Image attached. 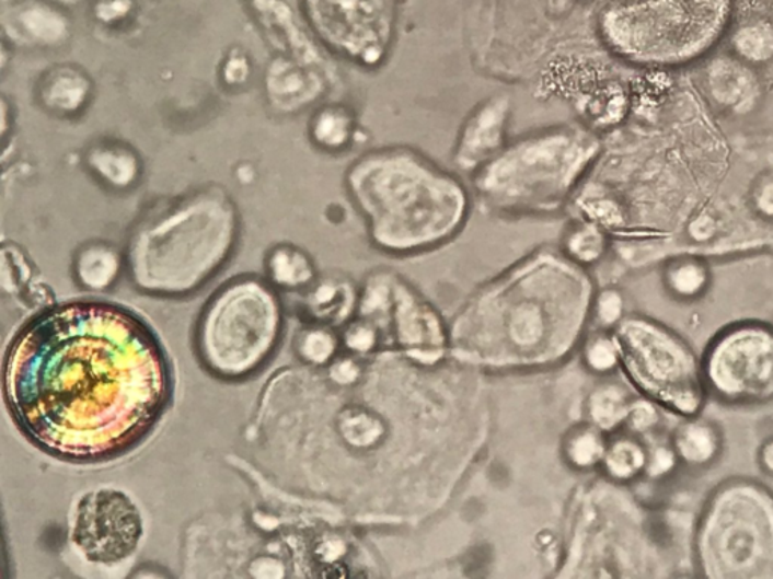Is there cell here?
Masks as SVG:
<instances>
[{"label": "cell", "mask_w": 773, "mask_h": 579, "mask_svg": "<svg viewBox=\"0 0 773 579\" xmlns=\"http://www.w3.org/2000/svg\"><path fill=\"white\" fill-rule=\"evenodd\" d=\"M512 100L493 94L481 100L462 121L453 146L452 161L461 173L473 175L508 146Z\"/></svg>", "instance_id": "obj_11"}, {"label": "cell", "mask_w": 773, "mask_h": 579, "mask_svg": "<svg viewBox=\"0 0 773 579\" xmlns=\"http://www.w3.org/2000/svg\"><path fill=\"white\" fill-rule=\"evenodd\" d=\"M611 246L609 231L591 219H574L562 235V254L577 266L591 267L603 259Z\"/></svg>", "instance_id": "obj_15"}, {"label": "cell", "mask_w": 773, "mask_h": 579, "mask_svg": "<svg viewBox=\"0 0 773 579\" xmlns=\"http://www.w3.org/2000/svg\"><path fill=\"white\" fill-rule=\"evenodd\" d=\"M631 393L620 383H603L589 397L588 409L593 426L612 431L624 426L632 407Z\"/></svg>", "instance_id": "obj_20"}, {"label": "cell", "mask_w": 773, "mask_h": 579, "mask_svg": "<svg viewBox=\"0 0 773 579\" xmlns=\"http://www.w3.org/2000/svg\"><path fill=\"white\" fill-rule=\"evenodd\" d=\"M346 189L370 241L393 255L425 253L452 241L468 225L474 201L460 175L401 143L360 155L346 174Z\"/></svg>", "instance_id": "obj_2"}, {"label": "cell", "mask_w": 773, "mask_h": 579, "mask_svg": "<svg viewBox=\"0 0 773 579\" xmlns=\"http://www.w3.org/2000/svg\"><path fill=\"white\" fill-rule=\"evenodd\" d=\"M142 518L125 493L109 487L83 495L71 522V542L90 563L115 565L137 551Z\"/></svg>", "instance_id": "obj_10"}, {"label": "cell", "mask_w": 773, "mask_h": 579, "mask_svg": "<svg viewBox=\"0 0 773 579\" xmlns=\"http://www.w3.org/2000/svg\"><path fill=\"white\" fill-rule=\"evenodd\" d=\"M345 345L354 351H369L377 345V331L368 322L350 325L345 333Z\"/></svg>", "instance_id": "obj_31"}, {"label": "cell", "mask_w": 773, "mask_h": 579, "mask_svg": "<svg viewBox=\"0 0 773 579\" xmlns=\"http://www.w3.org/2000/svg\"><path fill=\"white\" fill-rule=\"evenodd\" d=\"M62 2H74V0H62Z\"/></svg>", "instance_id": "obj_36"}, {"label": "cell", "mask_w": 773, "mask_h": 579, "mask_svg": "<svg viewBox=\"0 0 773 579\" xmlns=\"http://www.w3.org/2000/svg\"><path fill=\"white\" fill-rule=\"evenodd\" d=\"M671 444L680 463L693 470L707 468L723 454L724 435L716 422L695 415L677 427Z\"/></svg>", "instance_id": "obj_14"}, {"label": "cell", "mask_w": 773, "mask_h": 579, "mask_svg": "<svg viewBox=\"0 0 773 579\" xmlns=\"http://www.w3.org/2000/svg\"><path fill=\"white\" fill-rule=\"evenodd\" d=\"M593 315L601 327H613L624 321L625 301L616 289L601 290L593 297Z\"/></svg>", "instance_id": "obj_28"}, {"label": "cell", "mask_w": 773, "mask_h": 579, "mask_svg": "<svg viewBox=\"0 0 773 579\" xmlns=\"http://www.w3.org/2000/svg\"><path fill=\"white\" fill-rule=\"evenodd\" d=\"M330 374L331 379L338 385H350L360 377L361 369L354 359L342 358L333 361L330 367Z\"/></svg>", "instance_id": "obj_33"}, {"label": "cell", "mask_w": 773, "mask_h": 579, "mask_svg": "<svg viewBox=\"0 0 773 579\" xmlns=\"http://www.w3.org/2000/svg\"><path fill=\"white\" fill-rule=\"evenodd\" d=\"M129 8V0H111V2H103L99 7V15L105 20H113L125 15Z\"/></svg>", "instance_id": "obj_34"}, {"label": "cell", "mask_w": 773, "mask_h": 579, "mask_svg": "<svg viewBox=\"0 0 773 579\" xmlns=\"http://www.w3.org/2000/svg\"><path fill=\"white\" fill-rule=\"evenodd\" d=\"M618 343L625 369L651 401L695 417L704 403L701 362L680 337L644 317L624 319Z\"/></svg>", "instance_id": "obj_7"}, {"label": "cell", "mask_w": 773, "mask_h": 579, "mask_svg": "<svg viewBox=\"0 0 773 579\" xmlns=\"http://www.w3.org/2000/svg\"><path fill=\"white\" fill-rule=\"evenodd\" d=\"M705 577L773 578V497L755 482H724L696 531Z\"/></svg>", "instance_id": "obj_6"}, {"label": "cell", "mask_w": 773, "mask_h": 579, "mask_svg": "<svg viewBox=\"0 0 773 579\" xmlns=\"http://www.w3.org/2000/svg\"><path fill=\"white\" fill-rule=\"evenodd\" d=\"M169 358L138 315L103 302L43 311L15 335L3 367L11 417L32 444L71 462L138 445L169 406Z\"/></svg>", "instance_id": "obj_1"}, {"label": "cell", "mask_w": 773, "mask_h": 579, "mask_svg": "<svg viewBox=\"0 0 773 579\" xmlns=\"http://www.w3.org/2000/svg\"><path fill=\"white\" fill-rule=\"evenodd\" d=\"M269 270L274 281L285 287H302L314 277L312 262L292 247L275 251L269 258Z\"/></svg>", "instance_id": "obj_25"}, {"label": "cell", "mask_w": 773, "mask_h": 579, "mask_svg": "<svg viewBox=\"0 0 773 579\" xmlns=\"http://www.w3.org/2000/svg\"><path fill=\"white\" fill-rule=\"evenodd\" d=\"M233 241V215L227 207L187 206L135 234L129 251L131 278L147 293H193L226 262Z\"/></svg>", "instance_id": "obj_4"}, {"label": "cell", "mask_w": 773, "mask_h": 579, "mask_svg": "<svg viewBox=\"0 0 773 579\" xmlns=\"http://www.w3.org/2000/svg\"><path fill=\"white\" fill-rule=\"evenodd\" d=\"M118 270V254L109 246H86L76 259V275L82 286L90 290H106L113 286Z\"/></svg>", "instance_id": "obj_21"}, {"label": "cell", "mask_w": 773, "mask_h": 579, "mask_svg": "<svg viewBox=\"0 0 773 579\" xmlns=\"http://www.w3.org/2000/svg\"><path fill=\"white\" fill-rule=\"evenodd\" d=\"M759 465L763 473L773 478V437L768 438L759 450Z\"/></svg>", "instance_id": "obj_35"}, {"label": "cell", "mask_w": 773, "mask_h": 579, "mask_svg": "<svg viewBox=\"0 0 773 579\" xmlns=\"http://www.w3.org/2000/svg\"><path fill=\"white\" fill-rule=\"evenodd\" d=\"M712 99L736 114L751 111L760 97V83L745 61L719 58L707 71Z\"/></svg>", "instance_id": "obj_13"}, {"label": "cell", "mask_w": 773, "mask_h": 579, "mask_svg": "<svg viewBox=\"0 0 773 579\" xmlns=\"http://www.w3.org/2000/svg\"><path fill=\"white\" fill-rule=\"evenodd\" d=\"M732 47L748 63H764L773 59V25L766 20L747 23L736 31Z\"/></svg>", "instance_id": "obj_24"}, {"label": "cell", "mask_w": 773, "mask_h": 579, "mask_svg": "<svg viewBox=\"0 0 773 579\" xmlns=\"http://www.w3.org/2000/svg\"><path fill=\"white\" fill-rule=\"evenodd\" d=\"M647 461L648 449L636 435H621L608 442L603 466L613 480L628 483L645 474Z\"/></svg>", "instance_id": "obj_18"}, {"label": "cell", "mask_w": 773, "mask_h": 579, "mask_svg": "<svg viewBox=\"0 0 773 579\" xmlns=\"http://www.w3.org/2000/svg\"><path fill=\"white\" fill-rule=\"evenodd\" d=\"M390 311L402 346L420 361L432 362L443 354L445 334L440 317L429 302L404 279L390 277Z\"/></svg>", "instance_id": "obj_12"}, {"label": "cell", "mask_w": 773, "mask_h": 579, "mask_svg": "<svg viewBox=\"0 0 773 579\" xmlns=\"http://www.w3.org/2000/svg\"><path fill=\"white\" fill-rule=\"evenodd\" d=\"M585 361L596 373L608 374L620 366L621 347L618 338L613 339L605 334L596 335L589 339L585 347Z\"/></svg>", "instance_id": "obj_27"}, {"label": "cell", "mask_w": 773, "mask_h": 579, "mask_svg": "<svg viewBox=\"0 0 773 579\" xmlns=\"http://www.w3.org/2000/svg\"><path fill=\"white\" fill-rule=\"evenodd\" d=\"M338 430L346 444L360 450L380 444L386 431L380 415L361 407L346 409L338 419Z\"/></svg>", "instance_id": "obj_22"}, {"label": "cell", "mask_w": 773, "mask_h": 579, "mask_svg": "<svg viewBox=\"0 0 773 579\" xmlns=\"http://www.w3.org/2000/svg\"><path fill=\"white\" fill-rule=\"evenodd\" d=\"M601 154L603 142L591 127L556 124L509 141L492 162L470 175V189L492 215H557L572 206Z\"/></svg>", "instance_id": "obj_3"}, {"label": "cell", "mask_w": 773, "mask_h": 579, "mask_svg": "<svg viewBox=\"0 0 773 579\" xmlns=\"http://www.w3.org/2000/svg\"><path fill=\"white\" fill-rule=\"evenodd\" d=\"M321 38L349 62L380 70L396 38L397 0H307Z\"/></svg>", "instance_id": "obj_9"}, {"label": "cell", "mask_w": 773, "mask_h": 579, "mask_svg": "<svg viewBox=\"0 0 773 579\" xmlns=\"http://www.w3.org/2000/svg\"><path fill=\"white\" fill-rule=\"evenodd\" d=\"M661 414L651 401H633L631 413H628L627 425L633 435L649 433L660 425Z\"/></svg>", "instance_id": "obj_29"}, {"label": "cell", "mask_w": 773, "mask_h": 579, "mask_svg": "<svg viewBox=\"0 0 773 579\" xmlns=\"http://www.w3.org/2000/svg\"><path fill=\"white\" fill-rule=\"evenodd\" d=\"M357 127V115L350 107L328 106L314 118L313 138L322 149L344 151L353 146Z\"/></svg>", "instance_id": "obj_19"}, {"label": "cell", "mask_w": 773, "mask_h": 579, "mask_svg": "<svg viewBox=\"0 0 773 579\" xmlns=\"http://www.w3.org/2000/svg\"><path fill=\"white\" fill-rule=\"evenodd\" d=\"M338 346L337 335L328 326H312L301 331L295 341L298 357L313 366H325L333 362Z\"/></svg>", "instance_id": "obj_26"}, {"label": "cell", "mask_w": 773, "mask_h": 579, "mask_svg": "<svg viewBox=\"0 0 773 579\" xmlns=\"http://www.w3.org/2000/svg\"><path fill=\"white\" fill-rule=\"evenodd\" d=\"M608 441L603 430L596 426L579 427L565 441V458L579 470L593 468L603 463Z\"/></svg>", "instance_id": "obj_23"}, {"label": "cell", "mask_w": 773, "mask_h": 579, "mask_svg": "<svg viewBox=\"0 0 773 579\" xmlns=\"http://www.w3.org/2000/svg\"><path fill=\"white\" fill-rule=\"evenodd\" d=\"M664 286L676 301H699L711 289V267L704 259L693 255L672 258L665 266Z\"/></svg>", "instance_id": "obj_16"}, {"label": "cell", "mask_w": 773, "mask_h": 579, "mask_svg": "<svg viewBox=\"0 0 773 579\" xmlns=\"http://www.w3.org/2000/svg\"><path fill=\"white\" fill-rule=\"evenodd\" d=\"M705 391L717 401L749 405L773 398V326L743 322L712 339L701 361Z\"/></svg>", "instance_id": "obj_8"}, {"label": "cell", "mask_w": 773, "mask_h": 579, "mask_svg": "<svg viewBox=\"0 0 773 579\" xmlns=\"http://www.w3.org/2000/svg\"><path fill=\"white\" fill-rule=\"evenodd\" d=\"M752 198L757 211L764 218L773 219V174L764 175L757 183Z\"/></svg>", "instance_id": "obj_32"}, {"label": "cell", "mask_w": 773, "mask_h": 579, "mask_svg": "<svg viewBox=\"0 0 773 579\" xmlns=\"http://www.w3.org/2000/svg\"><path fill=\"white\" fill-rule=\"evenodd\" d=\"M282 314L273 290L257 279L231 282L207 303L195 346L209 373L229 381L261 370L280 341Z\"/></svg>", "instance_id": "obj_5"}, {"label": "cell", "mask_w": 773, "mask_h": 579, "mask_svg": "<svg viewBox=\"0 0 773 579\" xmlns=\"http://www.w3.org/2000/svg\"><path fill=\"white\" fill-rule=\"evenodd\" d=\"M358 293L353 283L345 279H328L319 283L309 298V309L313 317L324 323H341L357 309Z\"/></svg>", "instance_id": "obj_17"}, {"label": "cell", "mask_w": 773, "mask_h": 579, "mask_svg": "<svg viewBox=\"0 0 773 579\" xmlns=\"http://www.w3.org/2000/svg\"><path fill=\"white\" fill-rule=\"evenodd\" d=\"M680 465L676 450L672 444L656 445L655 449H648L647 470L645 474L651 478H665L673 474L677 466Z\"/></svg>", "instance_id": "obj_30"}]
</instances>
